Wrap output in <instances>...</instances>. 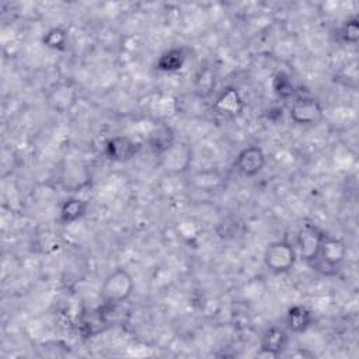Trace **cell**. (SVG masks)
<instances>
[{
	"instance_id": "7",
	"label": "cell",
	"mask_w": 359,
	"mask_h": 359,
	"mask_svg": "<svg viewBox=\"0 0 359 359\" xmlns=\"http://www.w3.org/2000/svg\"><path fill=\"white\" fill-rule=\"evenodd\" d=\"M266 163V156L259 146H247L241 149L234 158V168L245 178L258 175Z\"/></svg>"
},
{
	"instance_id": "8",
	"label": "cell",
	"mask_w": 359,
	"mask_h": 359,
	"mask_svg": "<svg viewBox=\"0 0 359 359\" xmlns=\"http://www.w3.org/2000/svg\"><path fill=\"white\" fill-rule=\"evenodd\" d=\"M139 144L129 136L115 135L104 143V154L109 161L128 163L136 157Z\"/></svg>"
},
{
	"instance_id": "17",
	"label": "cell",
	"mask_w": 359,
	"mask_h": 359,
	"mask_svg": "<svg viewBox=\"0 0 359 359\" xmlns=\"http://www.w3.org/2000/svg\"><path fill=\"white\" fill-rule=\"evenodd\" d=\"M215 88V73L210 67L201 69L194 80V93L201 97H209L212 90Z\"/></svg>"
},
{
	"instance_id": "19",
	"label": "cell",
	"mask_w": 359,
	"mask_h": 359,
	"mask_svg": "<svg viewBox=\"0 0 359 359\" xmlns=\"http://www.w3.org/2000/svg\"><path fill=\"white\" fill-rule=\"evenodd\" d=\"M191 182L198 189L209 191V189H215L216 187L220 185L222 175L216 170H203V171H198V172L192 174Z\"/></svg>"
},
{
	"instance_id": "18",
	"label": "cell",
	"mask_w": 359,
	"mask_h": 359,
	"mask_svg": "<svg viewBox=\"0 0 359 359\" xmlns=\"http://www.w3.org/2000/svg\"><path fill=\"white\" fill-rule=\"evenodd\" d=\"M337 39L345 45H356L359 41V20L351 17L345 20L337 29Z\"/></svg>"
},
{
	"instance_id": "6",
	"label": "cell",
	"mask_w": 359,
	"mask_h": 359,
	"mask_svg": "<svg viewBox=\"0 0 359 359\" xmlns=\"http://www.w3.org/2000/svg\"><path fill=\"white\" fill-rule=\"evenodd\" d=\"M79 101V91L72 81L60 80L50 86L46 91V104L48 107L57 112L65 114L70 111Z\"/></svg>"
},
{
	"instance_id": "12",
	"label": "cell",
	"mask_w": 359,
	"mask_h": 359,
	"mask_svg": "<svg viewBox=\"0 0 359 359\" xmlns=\"http://www.w3.org/2000/svg\"><path fill=\"white\" fill-rule=\"evenodd\" d=\"M213 108L223 116L236 118L244 111V100L236 87H226L216 97Z\"/></svg>"
},
{
	"instance_id": "14",
	"label": "cell",
	"mask_w": 359,
	"mask_h": 359,
	"mask_svg": "<svg viewBox=\"0 0 359 359\" xmlns=\"http://www.w3.org/2000/svg\"><path fill=\"white\" fill-rule=\"evenodd\" d=\"M88 210V202L80 196L67 198L59 210V220L63 224H72L86 216Z\"/></svg>"
},
{
	"instance_id": "9",
	"label": "cell",
	"mask_w": 359,
	"mask_h": 359,
	"mask_svg": "<svg viewBox=\"0 0 359 359\" xmlns=\"http://www.w3.org/2000/svg\"><path fill=\"white\" fill-rule=\"evenodd\" d=\"M289 334L279 325L268 327L259 341V353L271 358H279L287 348Z\"/></svg>"
},
{
	"instance_id": "1",
	"label": "cell",
	"mask_w": 359,
	"mask_h": 359,
	"mask_svg": "<svg viewBox=\"0 0 359 359\" xmlns=\"http://www.w3.org/2000/svg\"><path fill=\"white\" fill-rule=\"evenodd\" d=\"M133 290L132 273L125 268H116L104 278L100 286V297L105 304H123L130 299Z\"/></svg>"
},
{
	"instance_id": "16",
	"label": "cell",
	"mask_w": 359,
	"mask_h": 359,
	"mask_svg": "<svg viewBox=\"0 0 359 359\" xmlns=\"http://www.w3.org/2000/svg\"><path fill=\"white\" fill-rule=\"evenodd\" d=\"M272 91L278 98L285 101L296 97V86L292 77L283 70L276 72L272 77Z\"/></svg>"
},
{
	"instance_id": "13",
	"label": "cell",
	"mask_w": 359,
	"mask_h": 359,
	"mask_svg": "<svg viewBox=\"0 0 359 359\" xmlns=\"http://www.w3.org/2000/svg\"><path fill=\"white\" fill-rule=\"evenodd\" d=\"M314 323L311 310L303 304H294L289 307L286 313V328L293 334L306 332Z\"/></svg>"
},
{
	"instance_id": "2",
	"label": "cell",
	"mask_w": 359,
	"mask_h": 359,
	"mask_svg": "<svg viewBox=\"0 0 359 359\" xmlns=\"http://www.w3.org/2000/svg\"><path fill=\"white\" fill-rule=\"evenodd\" d=\"M346 252V244L341 238L325 234L318 254L310 266L324 275H335L344 264Z\"/></svg>"
},
{
	"instance_id": "20",
	"label": "cell",
	"mask_w": 359,
	"mask_h": 359,
	"mask_svg": "<svg viewBox=\"0 0 359 359\" xmlns=\"http://www.w3.org/2000/svg\"><path fill=\"white\" fill-rule=\"evenodd\" d=\"M42 43L52 50H63L67 45V31L62 27L48 29L42 36Z\"/></svg>"
},
{
	"instance_id": "11",
	"label": "cell",
	"mask_w": 359,
	"mask_h": 359,
	"mask_svg": "<svg viewBox=\"0 0 359 359\" xmlns=\"http://www.w3.org/2000/svg\"><path fill=\"white\" fill-rule=\"evenodd\" d=\"M175 142H177L175 133L172 128L165 122L154 123L146 137V143L149 149L157 156H161L167 150H170Z\"/></svg>"
},
{
	"instance_id": "4",
	"label": "cell",
	"mask_w": 359,
	"mask_h": 359,
	"mask_svg": "<svg viewBox=\"0 0 359 359\" xmlns=\"http://www.w3.org/2000/svg\"><path fill=\"white\" fill-rule=\"evenodd\" d=\"M325 234L327 233L316 223L302 224L296 234L297 257H300V259H303L306 264L311 265L318 254Z\"/></svg>"
},
{
	"instance_id": "10",
	"label": "cell",
	"mask_w": 359,
	"mask_h": 359,
	"mask_svg": "<svg viewBox=\"0 0 359 359\" xmlns=\"http://www.w3.org/2000/svg\"><path fill=\"white\" fill-rule=\"evenodd\" d=\"M191 147L185 143H174V146L161 154V167L170 174H181L189 168Z\"/></svg>"
},
{
	"instance_id": "15",
	"label": "cell",
	"mask_w": 359,
	"mask_h": 359,
	"mask_svg": "<svg viewBox=\"0 0 359 359\" xmlns=\"http://www.w3.org/2000/svg\"><path fill=\"white\" fill-rule=\"evenodd\" d=\"M187 57L188 55L185 48H171L158 56L156 62V69L163 73L180 72L184 67Z\"/></svg>"
},
{
	"instance_id": "5",
	"label": "cell",
	"mask_w": 359,
	"mask_h": 359,
	"mask_svg": "<svg viewBox=\"0 0 359 359\" xmlns=\"http://www.w3.org/2000/svg\"><path fill=\"white\" fill-rule=\"evenodd\" d=\"M290 121L299 126H313L323 121L324 111L318 100L311 95H297L289 108Z\"/></svg>"
},
{
	"instance_id": "3",
	"label": "cell",
	"mask_w": 359,
	"mask_h": 359,
	"mask_svg": "<svg viewBox=\"0 0 359 359\" xmlns=\"http://www.w3.org/2000/svg\"><path fill=\"white\" fill-rule=\"evenodd\" d=\"M296 261V247L286 240L272 241L264 250V265L275 275L287 273L294 266Z\"/></svg>"
}]
</instances>
